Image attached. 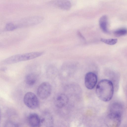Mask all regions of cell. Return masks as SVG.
Wrapping results in <instances>:
<instances>
[{"label": "cell", "mask_w": 127, "mask_h": 127, "mask_svg": "<svg viewBox=\"0 0 127 127\" xmlns=\"http://www.w3.org/2000/svg\"><path fill=\"white\" fill-rule=\"evenodd\" d=\"M37 79V75L33 73H31L27 74L25 78L26 84L30 86H32L36 83Z\"/></svg>", "instance_id": "obj_14"}, {"label": "cell", "mask_w": 127, "mask_h": 127, "mask_svg": "<svg viewBox=\"0 0 127 127\" xmlns=\"http://www.w3.org/2000/svg\"><path fill=\"white\" fill-rule=\"evenodd\" d=\"M24 101L27 106L32 109L36 108L39 105V101L37 97L34 93L31 92H28L25 94Z\"/></svg>", "instance_id": "obj_4"}, {"label": "cell", "mask_w": 127, "mask_h": 127, "mask_svg": "<svg viewBox=\"0 0 127 127\" xmlns=\"http://www.w3.org/2000/svg\"><path fill=\"white\" fill-rule=\"evenodd\" d=\"M17 29L15 24L11 23H9L7 24L5 27V30L7 31H13Z\"/></svg>", "instance_id": "obj_17"}, {"label": "cell", "mask_w": 127, "mask_h": 127, "mask_svg": "<svg viewBox=\"0 0 127 127\" xmlns=\"http://www.w3.org/2000/svg\"><path fill=\"white\" fill-rule=\"evenodd\" d=\"M127 33V30L124 28L118 29L114 31V33L117 36H120L126 35Z\"/></svg>", "instance_id": "obj_16"}, {"label": "cell", "mask_w": 127, "mask_h": 127, "mask_svg": "<svg viewBox=\"0 0 127 127\" xmlns=\"http://www.w3.org/2000/svg\"><path fill=\"white\" fill-rule=\"evenodd\" d=\"M40 118L36 114H30L27 118V122L30 127H38L39 126Z\"/></svg>", "instance_id": "obj_11"}, {"label": "cell", "mask_w": 127, "mask_h": 127, "mask_svg": "<svg viewBox=\"0 0 127 127\" xmlns=\"http://www.w3.org/2000/svg\"><path fill=\"white\" fill-rule=\"evenodd\" d=\"M114 91L113 85L112 81L104 79L101 80L98 84L95 92L97 96L100 100L107 102L112 98Z\"/></svg>", "instance_id": "obj_1"}, {"label": "cell", "mask_w": 127, "mask_h": 127, "mask_svg": "<svg viewBox=\"0 0 127 127\" xmlns=\"http://www.w3.org/2000/svg\"><path fill=\"white\" fill-rule=\"evenodd\" d=\"M43 20V18L40 16H33L24 18L21 20L19 23L16 24L17 29L26 27L38 24Z\"/></svg>", "instance_id": "obj_2"}, {"label": "cell", "mask_w": 127, "mask_h": 127, "mask_svg": "<svg viewBox=\"0 0 127 127\" xmlns=\"http://www.w3.org/2000/svg\"><path fill=\"white\" fill-rule=\"evenodd\" d=\"M28 60L27 53L15 55L4 60L2 62L4 64H10Z\"/></svg>", "instance_id": "obj_7"}, {"label": "cell", "mask_w": 127, "mask_h": 127, "mask_svg": "<svg viewBox=\"0 0 127 127\" xmlns=\"http://www.w3.org/2000/svg\"><path fill=\"white\" fill-rule=\"evenodd\" d=\"M97 80V77L95 73L92 72L87 73L85 77V86L87 89H92L95 87Z\"/></svg>", "instance_id": "obj_6"}, {"label": "cell", "mask_w": 127, "mask_h": 127, "mask_svg": "<svg viewBox=\"0 0 127 127\" xmlns=\"http://www.w3.org/2000/svg\"><path fill=\"white\" fill-rule=\"evenodd\" d=\"M52 4L55 7L60 9L67 10L71 8L72 4L68 0H56L53 1Z\"/></svg>", "instance_id": "obj_10"}, {"label": "cell", "mask_w": 127, "mask_h": 127, "mask_svg": "<svg viewBox=\"0 0 127 127\" xmlns=\"http://www.w3.org/2000/svg\"><path fill=\"white\" fill-rule=\"evenodd\" d=\"M100 40L105 43L110 45H114L117 42V39L115 38L106 39L102 38Z\"/></svg>", "instance_id": "obj_15"}, {"label": "cell", "mask_w": 127, "mask_h": 127, "mask_svg": "<svg viewBox=\"0 0 127 127\" xmlns=\"http://www.w3.org/2000/svg\"><path fill=\"white\" fill-rule=\"evenodd\" d=\"M54 121L52 116L49 113H45L41 118L38 127H53Z\"/></svg>", "instance_id": "obj_8"}, {"label": "cell", "mask_w": 127, "mask_h": 127, "mask_svg": "<svg viewBox=\"0 0 127 127\" xmlns=\"http://www.w3.org/2000/svg\"><path fill=\"white\" fill-rule=\"evenodd\" d=\"M68 98L67 95L64 93L59 94L54 99V103L57 107L61 108L67 105L68 101Z\"/></svg>", "instance_id": "obj_9"}, {"label": "cell", "mask_w": 127, "mask_h": 127, "mask_svg": "<svg viewBox=\"0 0 127 127\" xmlns=\"http://www.w3.org/2000/svg\"><path fill=\"white\" fill-rule=\"evenodd\" d=\"M108 18L106 15L101 16L99 20V24L100 27L102 31L105 33L108 32L107 28Z\"/></svg>", "instance_id": "obj_13"}, {"label": "cell", "mask_w": 127, "mask_h": 127, "mask_svg": "<svg viewBox=\"0 0 127 127\" xmlns=\"http://www.w3.org/2000/svg\"><path fill=\"white\" fill-rule=\"evenodd\" d=\"M123 110L122 105L118 102L112 103L110 108V113L119 115L122 116Z\"/></svg>", "instance_id": "obj_12"}, {"label": "cell", "mask_w": 127, "mask_h": 127, "mask_svg": "<svg viewBox=\"0 0 127 127\" xmlns=\"http://www.w3.org/2000/svg\"><path fill=\"white\" fill-rule=\"evenodd\" d=\"M78 35L82 39H85V38L84 37H83V36L82 35L81 33L79 32H78Z\"/></svg>", "instance_id": "obj_18"}, {"label": "cell", "mask_w": 127, "mask_h": 127, "mask_svg": "<svg viewBox=\"0 0 127 127\" xmlns=\"http://www.w3.org/2000/svg\"><path fill=\"white\" fill-rule=\"evenodd\" d=\"M52 91V87L49 82H42L39 86L37 90V94L41 99H45L50 95Z\"/></svg>", "instance_id": "obj_3"}, {"label": "cell", "mask_w": 127, "mask_h": 127, "mask_svg": "<svg viewBox=\"0 0 127 127\" xmlns=\"http://www.w3.org/2000/svg\"><path fill=\"white\" fill-rule=\"evenodd\" d=\"M121 119V116L110 113L105 118V123L108 127H118L120 124Z\"/></svg>", "instance_id": "obj_5"}]
</instances>
